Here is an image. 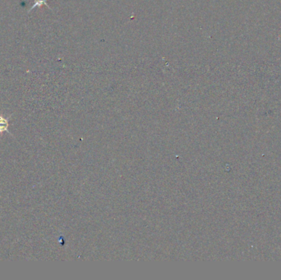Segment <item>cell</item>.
I'll list each match as a JSON object with an SVG mask.
<instances>
[{"instance_id":"obj_1","label":"cell","mask_w":281,"mask_h":280,"mask_svg":"<svg viewBox=\"0 0 281 280\" xmlns=\"http://www.w3.org/2000/svg\"><path fill=\"white\" fill-rule=\"evenodd\" d=\"M12 114L7 118L4 117L2 115H0V134L2 135V133H7L14 138V136L12 135V133H10L9 130H8V128H9V120L11 119V118H12Z\"/></svg>"},{"instance_id":"obj_2","label":"cell","mask_w":281,"mask_h":280,"mask_svg":"<svg viewBox=\"0 0 281 280\" xmlns=\"http://www.w3.org/2000/svg\"><path fill=\"white\" fill-rule=\"evenodd\" d=\"M47 1H48V0H35V3H34L32 7H30V10L28 11V12H31L33 9H35V7H41L42 5H45L47 7L50 8L49 5H48V3H47Z\"/></svg>"}]
</instances>
